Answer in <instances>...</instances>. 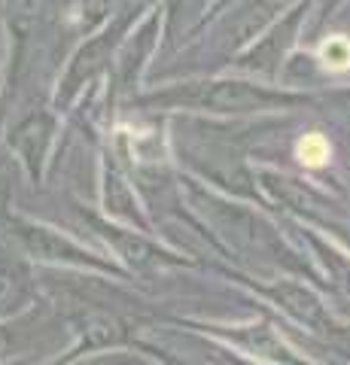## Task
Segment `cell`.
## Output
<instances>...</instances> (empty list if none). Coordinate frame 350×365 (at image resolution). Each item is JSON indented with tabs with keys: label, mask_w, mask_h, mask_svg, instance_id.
<instances>
[{
	"label": "cell",
	"mask_w": 350,
	"mask_h": 365,
	"mask_svg": "<svg viewBox=\"0 0 350 365\" xmlns=\"http://www.w3.org/2000/svg\"><path fill=\"white\" fill-rule=\"evenodd\" d=\"M116 244L122 250V256H125L131 265H150V262L155 259V250L140 241V237H131V235H116Z\"/></svg>",
	"instance_id": "cell-10"
},
{
	"label": "cell",
	"mask_w": 350,
	"mask_h": 365,
	"mask_svg": "<svg viewBox=\"0 0 350 365\" xmlns=\"http://www.w3.org/2000/svg\"><path fill=\"white\" fill-rule=\"evenodd\" d=\"M113 9V0H86V25L92 28V25H98L101 19H107V13Z\"/></svg>",
	"instance_id": "cell-11"
},
{
	"label": "cell",
	"mask_w": 350,
	"mask_h": 365,
	"mask_svg": "<svg viewBox=\"0 0 350 365\" xmlns=\"http://www.w3.org/2000/svg\"><path fill=\"white\" fill-rule=\"evenodd\" d=\"M168 101L195 107V110H217V113H244V110H259L271 104V95L262 88L244 86V83H198L186 86L168 95Z\"/></svg>",
	"instance_id": "cell-1"
},
{
	"label": "cell",
	"mask_w": 350,
	"mask_h": 365,
	"mask_svg": "<svg viewBox=\"0 0 350 365\" xmlns=\"http://www.w3.org/2000/svg\"><path fill=\"white\" fill-rule=\"evenodd\" d=\"M271 9H274V4H271V0H265V4L253 6L250 13H247V16L238 21V28H235V43H244V40H250L253 34L262 31V25H265L268 16H271Z\"/></svg>",
	"instance_id": "cell-9"
},
{
	"label": "cell",
	"mask_w": 350,
	"mask_h": 365,
	"mask_svg": "<svg viewBox=\"0 0 350 365\" xmlns=\"http://www.w3.org/2000/svg\"><path fill=\"white\" fill-rule=\"evenodd\" d=\"M49 140H52V119L46 113H34V116L21 119L13 128V134H9V143L16 146V153L25 158L31 170H40Z\"/></svg>",
	"instance_id": "cell-2"
},
{
	"label": "cell",
	"mask_w": 350,
	"mask_h": 365,
	"mask_svg": "<svg viewBox=\"0 0 350 365\" xmlns=\"http://www.w3.org/2000/svg\"><path fill=\"white\" fill-rule=\"evenodd\" d=\"M43 13H46V0H6V21L19 40L31 37Z\"/></svg>",
	"instance_id": "cell-5"
},
{
	"label": "cell",
	"mask_w": 350,
	"mask_h": 365,
	"mask_svg": "<svg viewBox=\"0 0 350 365\" xmlns=\"http://www.w3.org/2000/svg\"><path fill=\"white\" fill-rule=\"evenodd\" d=\"M274 295H277V302L284 304L292 317L304 319V323H320L323 307H320V302L314 299L308 289L296 287V283H284V287H277V289H274Z\"/></svg>",
	"instance_id": "cell-6"
},
{
	"label": "cell",
	"mask_w": 350,
	"mask_h": 365,
	"mask_svg": "<svg viewBox=\"0 0 350 365\" xmlns=\"http://www.w3.org/2000/svg\"><path fill=\"white\" fill-rule=\"evenodd\" d=\"M21 289H25L21 274L13 265H0V314L13 311L16 302L21 299Z\"/></svg>",
	"instance_id": "cell-8"
},
{
	"label": "cell",
	"mask_w": 350,
	"mask_h": 365,
	"mask_svg": "<svg viewBox=\"0 0 350 365\" xmlns=\"http://www.w3.org/2000/svg\"><path fill=\"white\" fill-rule=\"evenodd\" d=\"M107 49H110V40L107 37H98L92 43H86L80 52H76V58L71 64V73H67V91H73L80 83H86V79H92L101 67H104L107 61Z\"/></svg>",
	"instance_id": "cell-4"
},
{
	"label": "cell",
	"mask_w": 350,
	"mask_h": 365,
	"mask_svg": "<svg viewBox=\"0 0 350 365\" xmlns=\"http://www.w3.org/2000/svg\"><path fill=\"white\" fill-rule=\"evenodd\" d=\"M83 338H86V344H92V347L116 344L122 338V326L107 314H88L83 319Z\"/></svg>",
	"instance_id": "cell-7"
},
{
	"label": "cell",
	"mask_w": 350,
	"mask_h": 365,
	"mask_svg": "<svg viewBox=\"0 0 350 365\" xmlns=\"http://www.w3.org/2000/svg\"><path fill=\"white\" fill-rule=\"evenodd\" d=\"M19 237L25 241L31 253H37L43 259H73V262L83 259V253L71 241H64V237H58L43 225H19Z\"/></svg>",
	"instance_id": "cell-3"
},
{
	"label": "cell",
	"mask_w": 350,
	"mask_h": 365,
	"mask_svg": "<svg viewBox=\"0 0 350 365\" xmlns=\"http://www.w3.org/2000/svg\"><path fill=\"white\" fill-rule=\"evenodd\" d=\"M9 353V332H4V329H0V359H4Z\"/></svg>",
	"instance_id": "cell-12"
}]
</instances>
